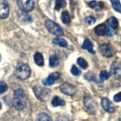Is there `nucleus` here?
Wrapping results in <instances>:
<instances>
[{
  "instance_id": "obj_1",
  "label": "nucleus",
  "mask_w": 121,
  "mask_h": 121,
  "mask_svg": "<svg viewBox=\"0 0 121 121\" xmlns=\"http://www.w3.org/2000/svg\"><path fill=\"white\" fill-rule=\"evenodd\" d=\"M13 104L14 108L18 111H22L26 108V97L24 93V91L22 89H17L14 91Z\"/></svg>"
},
{
  "instance_id": "obj_2",
  "label": "nucleus",
  "mask_w": 121,
  "mask_h": 121,
  "mask_svg": "<svg viewBox=\"0 0 121 121\" xmlns=\"http://www.w3.org/2000/svg\"><path fill=\"white\" fill-rule=\"evenodd\" d=\"M33 92L38 99L43 101H45L48 100V98L50 96L51 90L43 86H36L33 87Z\"/></svg>"
},
{
  "instance_id": "obj_3",
  "label": "nucleus",
  "mask_w": 121,
  "mask_h": 121,
  "mask_svg": "<svg viewBox=\"0 0 121 121\" xmlns=\"http://www.w3.org/2000/svg\"><path fill=\"white\" fill-rule=\"evenodd\" d=\"M45 26L46 29L53 35L55 36H63L64 31L60 26L52 20H46L45 22Z\"/></svg>"
},
{
  "instance_id": "obj_4",
  "label": "nucleus",
  "mask_w": 121,
  "mask_h": 121,
  "mask_svg": "<svg viewBox=\"0 0 121 121\" xmlns=\"http://www.w3.org/2000/svg\"><path fill=\"white\" fill-rule=\"evenodd\" d=\"M30 73H31V70L27 64H21V65L18 66L15 70V75H16L17 78L21 80H24V79H27L30 76Z\"/></svg>"
},
{
  "instance_id": "obj_5",
  "label": "nucleus",
  "mask_w": 121,
  "mask_h": 121,
  "mask_svg": "<svg viewBox=\"0 0 121 121\" xmlns=\"http://www.w3.org/2000/svg\"><path fill=\"white\" fill-rule=\"evenodd\" d=\"M60 90L64 94L70 96H73L76 94V92H77V88H76V86L68 82H64L60 85Z\"/></svg>"
},
{
  "instance_id": "obj_6",
  "label": "nucleus",
  "mask_w": 121,
  "mask_h": 121,
  "mask_svg": "<svg viewBox=\"0 0 121 121\" xmlns=\"http://www.w3.org/2000/svg\"><path fill=\"white\" fill-rule=\"evenodd\" d=\"M17 3L20 9L23 11H30L34 8L33 0H17Z\"/></svg>"
},
{
  "instance_id": "obj_7",
  "label": "nucleus",
  "mask_w": 121,
  "mask_h": 121,
  "mask_svg": "<svg viewBox=\"0 0 121 121\" xmlns=\"http://www.w3.org/2000/svg\"><path fill=\"white\" fill-rule=\"evenodd\" d=\"M84 106L86 109L91 113H95L97 111L98 105L93 98L90 97L84 98Z\"/></svg>"
},
{
  "instance_id": "obj_8",
  "label": "nucleus",
  "mask_w": 121,
  "mask_h": 121,
  "mask_svg": "<svg viewBox=\"0 0 121 121\" xmlns=\"http://www.w3.org/2000/svg\"><path fill=\"white\" fill-rule=\"evenodd\" d=\"M99 50H100V52L101 53V55H103L104 57H107V58L112 57L114 55V50H113V47L111 45H108V44L101 45L99 47Z\"/></svg>"
},
{
  "instance_id": "obj_9",
  "label": "nucleus",
  "mask_w": 121,
  "mask_h": 121,
  "mask_svg": "<svg viewBox=\"0 0 121 121\" xmlns=\"http://www.w3.org/2000/svg\"><path fill=\"white\" fill-rule=\"evenodd\" d=\"M9 14V5L5 0L0 1V17L2 19H5Z\"/></svg>"
},
{
  "instance_id": "obj_10",
  "label": "nucleus",
  "mask_w": 121,
  "mask_h": 121,
  "mask_svg": "<svg viewBox=\"0 0 121 121\" xmlns=\"http://www.w3.org/2000/svg\"><path fill=\"white\" fill-rule=\"evenodd\" d=\"M111 73L113 77L121 79V63L113 62L111 67Z\"/></svg>"
},
{
  "instance_id": "obj_11",
  "label": "nucleus",
  "mask_w": 121,
  "mask_h": 121,
  "mask_svg": "<svg viewBox=\"0 0 121 121\" xmlns=\"http://www.w3.org/2000/svg\"><path fill=\"white\" fill-rule=\"evenodd\" d=\"M60 77V73L58 72L52 73L47 78L43 80V84L44 86H52L55 83V80H57Z\"/></svg>"
},
{
  "instance_id": "obj_12",
  "label": "nucleus",
  "mask_w": 121,
  "mask_h": 121,
  "mask_svg": "<svg viewBox=\"0 0 121 121\" xmlns=\"http://www.w3.org/2000/svg\"><path fill=\"white\" fill-rule=\"evenodd\" d=\"M101 106L107 112L113 113L115 111V108L113 106L111 101L107 98H104L101 99Z\"/></svg>"
},
{
  "instance_id": "obj_13",
  "label": "nucleus",
  "mask_w": 121,
  "mask_h": 121,
  "mask_svg": "<svg viewBox=\"0 0 121 121\" xmlns=\"http://www.w3.org/2000/svg\"><path fill=\"white\" fill-rule=\"evenodd\" d=\"M108 31V27L106 26L105 24H101L98 25L95 28V32L97 34L98 36H104L107 35Z\"/></svg>"
},
{
  "instance_id": "obj_14",
  "label": "nucleus",
  "mask_w": 121,
  "mask_h": 121,
  "mask_svg": "<svg viewBox=\"0 0 121 121\" xmlns=\"http://www.w3.org/2000/svg\"><path fill=\"white\" fill-rule=\"evenodd\" d=\"M82 48L83 49H86V50H88V52L92 53V54H95V52L93 49V45L89 39H86L84 40L83 44L82 45Z\"/></svg>"
},
{
  "instance_id": "obj_15",
  "label": "nucleus",
  "mask_w": 121,
  "mask_h": 121,
  "mask_svg": "<svg viewBox=\"0 0 121 121\" xmlns=\"http://www.w3.org/2000/svg\"><path fill=\"white\" fill-rule=\"evenodd\" d=\"M88 5L91 9H93L96 11H100L104 8V3L102 2L91 1L88 3Z\"/></svg>"
},
{
  "instance_id": "obj_16",
  "label": "nucleus",
  "mask_w": 121,
  "mask_h": 121,
  "mask_svg": "<svg viewBox=\"0 0 121 121\" xmlns=\"http://www.w3.org/2000/svg\"><path fill=\"white\" fill-rule=\"evenodd\" d=\"M34 61L38 66H43L44 65V58L43 55L40 52H36L34 55Z\"/></svg>"
},
{
  "instance_id": "obj_17",
  "label": "nucleus",
  "mask_w": 121,
  "mask_h": 121,
  "mask_svg": "<svg viewBox=\"0 0 121 121\" xmlns=\"http://www.w3.org/2000/svg\"><path fill=\"white\" fill-rule=\"evenodd\" d=\"M107 23L108 24L110 27L112 29H117L118 27V24H119L118 20L114 17H111L108 18L107 20Z\"/></svg>"
},
{
  "instance_id": "obj_18",
  "label": "nucleus",
  "mask_w": 121,
  "mask_h": 121,
  "mask_svg": "<svg viewBox=\"0 0 121 121\" xmlns=\"http://www.w3.org/2000/svg\"><path fill=\"white\" fill-rule=\"evenodd\" d=\"M52 104L54 107H58V106H64L65 105V101L58 96H55L52 99Z\"/></svg>"
},
{
  "instance_id": "obj_19",
  "label": "nucleus",
  "mask_w": 121,
  "mask_h": 121,
  "mask_svg": "<svg viewBox=\"0 0 121 121\" xmlns=\"http://www.w3.org/2000/svg\"><path fill=\"white\" fill-rule=\"evenodd\" d=\"M53 43L60 47H64V48L67 47V41L64 39H61V38H55V39H53Z\"/></svg>"
},
{
  "instance_id": "obj_20",
  "label": "nucleus",
  "mask_w": 121,
  "mask_h": 121,
  "mask_svg": "<svg viewBox=\"0 0 121 121\" xmlns=\"http://www.w3.org/2000/svg\"><path fill=\"white\" fill-rule=\"evenodd\" d=\"M36 121H52V120L47 113H40L36 117Z\"/></svg>"
},
{
  "instance_id": "obj_21",
  "label": "nucleus",
  "mask_w": 121,
  "mask_h": 121,
  "mask_svg": "<svg viewBox=\"0 0 121 121\" xmlns=\"http://www.w3.org/2000/svg\"><path fill=\"white\" fill-rule=\"evenodd\" d=\"M61 21L64 24H68L70 23V16L68 11H64L62 14H61Z\"/></svg>"
},
{
  "instance_id": "obj_22",
  "label": "nucleus",
  "mask_w": 121,
  "mask_h": 121,
  "mask_svg": "<svg viewBox=\"0 0 121 121\" xmlns=\"http://www.w3.org/2000/svg\"><path fill=\"white\" fill-rule=\"evenodd\" d=\"M112 4V6L113 8V9L117 11V12L121 13V3L120 2V0H110Z\"/></svg>"
},
{
  "instance_id": "obj_23",
  "label": "nucleus",
  "mask_w": 121,
  "mask_h": 121,
  "mask_svg": "<svg viewBox=\"0 0 121 121\" xmlns=\"http://www.w3.org/2000/svg\"><path fill=\"white\" fill-rule=\"evenodd\" d=\"M59 63V58L58 56L56 55H52L50 57V59H49V65L52 67H56Z\"/></svg>"
},
{
  "instance_id": "obj_24",
  "label": "nucleus",
  "mask_w": 121,
  "mask_h": 121,
  "mask_svg": "<svg viewBox=\"0 0 121 121\" xmlns=\"http://www.w3.org/2000/svg\"><path fill=\"white\" fill-rule=\"evenodd\" d=\"M65 5H66V2L64 0H56L55 9L59 10L60 9H62V8H64Z\"/></svg>"
},
{
  "instance_id": "obj_25",
  "label": "nucleus",
  "mask_w": 121,
  "mask_h": 121,
  "mask_svg": "<svg viewBox=\"0 0 121 121\" xmlns=\"http://www.w3.org/2000/svg\"><path fill=\"white\" fill-rule=\"evenodd\" d=\"M77 64L82 68H83V69H86V68L88 67V63H87L86 60L82 58H79L77 59Z\"/></svg>"
},
{
  "instance_id": "obj_26",
  "label": "nucleus",
  "mask_w": 121,
  "mask_h": 121,
  "mask_svg": "<svg viewBox=\"0 0 121 121\" xmlns=\"http://www.w3.org/2000/svg\"><path fill=\"white\" fill-rule=\"evenodd\" d=\"M109 77H110V74L106 70H102L101 72L100 75H99V78H100L101 80H102V81L108 79L109 78Z\"/></svg>"
},
{
  "instance_id": "obj_27",
  "label": "nucleus",
  "mask_w": 121,
  "mask_h": 121,
  "mask_svg": "<svg viewBox=\"0 0 121 121\" xmlns=\"http://www.w3.org/2000/svg\"><path fill=\"white\" fill-rule=\"evenodd\" d=\"M95 21H96V19L93 16H89V17H86L85 18V22L87 24H89V25L95 24Z\"/></svg>"
},
{
  "instance_id": "obj_28",
  "label": "nucleus",
  "mask_w": 121,
  "mask_h": 121,
  "mask_svg": "<svg viewBox=\"0 0 121 121\" xmlns=\"http://www.w3.org/2000/svg\"><path fill=\"white\" fill-rule=\"evenodd\" d=\"M70 71H71L72 74H73L74 76H79L81 74V70H79V68H77L75 65L72 66Z\"/></svg>"
},
{
  "instance_id": "obj_29",
  "label": "nucleus",
  "mask_w": 121,
  "mask_h": 121,
  "mask_svg": "<svg viewBox=\"0 0 121 121\" xmlns=\"http://www.w3.org/2000/svg\"><path fill=\"white\" fill-rule=\"evenodd\" d=\"M8 89V86L6 85L5 82H4L3 81H1L0 82V93L2 94L5 92Z\"/></svg>"
},
{
  "instance_id": "obj_30",
  "label": "nucleus",
  "mask_w": 121,
  "mask_h": 121,
  "mask_svg": "<svg viewBox=\"0 0 121 121\" xmlns=\"http://www.w3.org/2000/svg\"><path fill=\"white\" fill-rule=\"evenodd\" d=\"M85 78L86 79H88L89 81H95V75L93 73H86Z\"/></svg>"
},
{
  "instance_id": "obj_31",
  "label": "nucleus",
  "mask_w": 121,
  "mask_h": 121,
  "mask_svg": "<svg viewBox=\"0 0 121 121\" xmlns=\"http://www.w3.org/2000/svg\"><path fill=\"white\" fill-rule=\"evenodd\" d=\"M113 101L115 102H120L121 101V92L116 94L114 96H113Z\"/></svg>"
},
{
  "instance_id": "obj_32",
  "label": "nucleus",
  "mask_w": 121,
  "mask_h": 121,
  "mask_svg": "<svg viewBox=\"0 0 121 121\" xmlns=\"http://www.w3.org/2000/svg\"><path fill=\"white\" fill-rule=\"evenodd\" d=\"M57 121H69L66 117H63V116H60L58 117V119H57Z\"/></svg>"
},
{
  "instance_id": "obj_33",
  "label": "nucleus",
  "mask_w": 121,
  "mask_h": 121,
  "mask_svg": "<svg viewBox=\"0 0 121 121\" xmlns=\"http://www.w3.org/2000/svg\"><path fill=\"white\" fill-rule=\"evenodd\" d=\"M113 33H112V31H111V29L108 27V33H107V36H112Z\"/></svg>"
},
{
  "instance_id": "obj_34",
  "label": "nucleus",
  "mask_w": 121,
  "mask_h": 121,
  "mask_svg": "<svg viewBox=\"0 0 121 121\" xmlns=\"http://www.w3.org/2000/svg\"><path fill=\"white\" fill-rule=\"evenodd\" d=\"M118 121H121V119H120V120H119Z\"/></svg>"
}]
</instances>
